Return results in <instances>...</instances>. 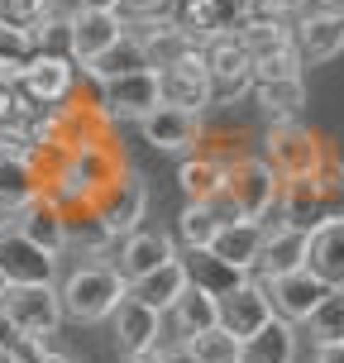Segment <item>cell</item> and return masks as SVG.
I'll use <instances>...</instances> for the list:
<instances>
[{
    "mask_svg": "<svg viewBox=\"0 0 344 363\" xmlns=\"http://www.w3.org/2000/svg\"><path fill=\"white\" fill-rule=\"evenodd\" d=\"M29 34V48L34 53H62L67 57V15H43L34 29H24Z\"/></svg>",
    "mask_w": 344,
    "mask_h": 363,
    "instance_id": "obj_39",
    "label": "cell"
},
{
    "mask_svg": "<svg viewBox=\"0 0 344 363\" xmlns=\"http://www.w3.org/2000/svg\"><path fill=\"white\" fill-rule=\"evenodd\" d=\"M5 287H10V282H5V272H0V296H5Z\"/></svg>",
    "mask_w": 344,
    "mask_h": 363,
    "instance_id": "obj_49",
    "label": "cell"
},
{
    "mask_svg": "<svg viewBox=\"0 0 344 363\" xmlns=\"http://www.w3.org/2000/svg\"><path fill=\"white\" fill-rule=\"evenodd\" d=\"M125 363H163V345H153V349H134V354H125Z\"/></svg>",
    "mask_w": 344,
    "mask_h": 363,
    "instance_id": "obj_45",
    "label": "cell"
},
{
    "mask_svg": "<svg viewBox=\"0 0 344 363\" xmlns=\"http://www.w3.org/2000/svg\"><path fill=\"white\" fill-rule=\"evenodd\" d=\"M182 268H187V282L192 287H201V291H211V296H225L230 287H239L249 272H239V268H230V263H220L211 249H182Z\"/></svg>",
    "mask_w": 344,
    "mask_h": 363,
    "instance_id": "obj_31",
    "label": "cell"
},
{
    "mask_svg": "<svg viewBox=\"0 0 344 363\" xmlns=\"http://www.w3.org/2000/svg\"><path fill=\"white\" fill-rule=\"evenodd\" d=\"M263 235H268V225H263V220H230V225H220V230H216L211 254H216L220 263L239 268V272H254L258 249H263Z\"/></svg>",
    "mask_w": 344,
    "mask_h": 363,
    "instance_id": "obj_22",
    "label": "cell"
},
{
    "mask_svg": "<svg viewBox=\"0 0 344 363\" xmlns=\"http://www.w3.org/2000/svg\"><path fill=\"white\" fill-rule=\"evenodd\" d=\"M306 268L326 287H344V220H321L306 230Z\"/></svg>",
    "mask_w": 344,
    "mask_h": 363,
    "instance_id": "obj_20",
    "label": "cell"
},
{
    "mask_svg": "<svg viewBox=\"0 0 344 363\" xmlns=\"http://www.w3.org/2000/svg\"><path fill=\"white\" fill-rule=\"evenodd\" d=\"M129 34L139 38V48L148 53V67H163V62H172L177 53L196 48V38L187 34V29H177L172 19H158V24H139V29H129Z\"/></svg>",
    "mask_w": 344,
    "mask_h": 363,
    "instance_id": "obj_33",
    "label": "cell"
},
{
    "mask_svg": "<svg viewBox=\"0 0 344 363\" xmlns=\"http://www.w3.org/2000/svg\"><path fill=\"white\" fill-rule=\"evenodd\" d=\"M272 320V301H268V282L258 277H244L239 287H230L225 296H216V325L230 330L239 345L258 335V330Z\"/></svg>",
    "mask_w": 344,
    "mask_h": 363,
    "instance_id": "obj_9",
    "label": "cell"
},
{
    "mask_svg": "<svg viewBox=\"0 0 344 363\" xmlns=\"http://www.w3.org/2000/svg\"><path fill=\"white\" fill-rule=\"evenodd\" d=\"M0 272L5 282H57V254L38 249L19 230H0Z\"/></svg>",
    "mask_w": 344,
    "mask_h": 363,
    "instance_id": "obj_16",
    "label": "cell"
},
{
    "mask_svg": "<svg viewBox=\"0 0 344 363\" xmlns=\"http://www.w3.org/2000/svg\"><path fill=\"white\" fill-rule=\"evenodd\" d=\"M167 258H177L172 235H163V230H134V235L115 239V258H110V268L120 272L125 282H139V277H148L153 268H163Z\"/></svg>",
    "mask_w": 344,
    "mask_h": 363,
    "instance_id": "obj_14",
    "label": "cell"
},
{
    "mask_svg": "<svg viewBox=\"0 0 344 363\" xmlns=\"http://www.w3.org/2000/svg\"><path fill=\"white\" fill-rule=\"evenodd\" d=\"M172 24L187 29V34L206 43L216 34H230L244 24V0H177L172 5Z\"/></svg>",
    "mask_w": 344,
    "mask_h": 363,
    "instance_id": "obj_17",
    "label": "cell"
},
{
    "mask_svg": "<svg viewBox=\"0 0 344 363\" xmlns=\"http://www.w3.org/2000/svg\"><path fill=\"white\" fill-rule=\"evenodd\" d=\"M15 230L29 244H38V249H48V254H67V235H62V211H57L48 196H38V201H29L24 211L15 216Z\"/></svg>",
    "mask_w": 344,
    "mask_h": 363,
    "instance_id": "obj_25",
    "label": "cell"
},
{
    "mask_svg": "<svg viewBox=\"0 0 344 363\" xmlns=\"http://www.w3.org/2000/svg\"><path fill=\"white\" fill-rule=\"evenodd\" d=\"M239 363H296V325L282 320V315H272L258 335L244 340Z\"/></svg>",
    "mask_w": 344,
    "mask_h": 363,
    "instance_id": "obj_28",
    "label": "cell"
},
{
    "mask_svg": "<svg viewBox=\"0 0 344 363\" xmlns=\"http://www.w3.org/2000/svg\"><path fill=\"white\" fill-rule=\"evenodd\" d=\"M43 15H53L48 0H0V24L10 29H34Z\"/></svg>",
    "mask_w": 344,
    "mask_h": 363,
    "instance_id": "obj_40",
    "label": "cell"
},
{
    "mask_svg": "<svg viewBox=\"0 0 344 363\" xmlns=\"http://www.w3.org/2000/svg\"><path fill=\"white\" fill-rule=\"evenodd\" d=\"M277 220L292 230H311L326 220V201H321V177H292L277 191Z\"/></svg>",
    "mask_w": 344,
    "mask_h": 363,
    "instance_id": "obj_23",
    "label": "cell"
},
{
    "mask_svg": "<svg viewBox=\"0 0 344 363\" xmlns=\"http://www.w3.org/2000/svg\"><path fill=\"white\" fill-rule=\"evenodd\" d=\"M15 91H24L34 106L53 110V106H62V101L77 96V62L62 57V53H29Z\"/></svg>",
    "mask_w": 344,
    "mask_h": 363,
    "instance_id": "obj_10",
    "label": "cell"
},
{
    "mask_svg": "<svg viewBox=\"0 0 344 363\" xmlns=\"http://www.w3.org/2000/svg\"><path fill=\"white\" fill-rule=\"evenodd\" d=\"M0 311L19 325V335H57L62 325V301L53 282H15L0 296Z\"/></svg>",
    "mask_w": 344,
    "mask_h": 363,
    "instance_id": "obj_7",
    "label": "cell"
},
{
    "mask_svg": "<svg viewBox=\"0 0 344 363\" xmlns=\"http://www.w3.org/2000/svg\"><path fill=\"white\" fill-rule=\"evenodd\" d=\"M38 363H77V359H72V354H62V349H48Z\"/></svg>",
    "mask_w": 344,
    "mask_h": 363,
    "instance_id": "obj_47",
    "label": "cell"
},
{
    "mask_svg": "<svg viewBox=\"0 0 344 363\" xmlns=\"http://www.w3.org/2000/svg\"><path fill=\"white\" fill-rule=\"evenodd\" d=\"M182 291H187V268H182V258H167L163 268H153L148 277L129 282V301H139V306L167 315V306L177 301Z\"/></svg>",
    "mask_w": 344,
    "mask_h": 363,
    "instance_id": "obj_26",
    "label": "cell"
},
{
    "mask_svg": "<svg viewBox=\"0 0 344 363\" xmlns=\"http://www.w3.org/2000/svg\"><path fill=\"white\" fill-rule=\"evenodd\" d=\"M330 291L335 287H326L311 268H296V272H282V277L268 282V301H272V315H282V320H292V325H306L311 311L321 306Z\"/></svg>",
    "mask_w": 344,
    "mask_h": 363,
    "instance_id": "obj_13",
    "label": "cell"
},
{
    "mask_svg": "<svg viewBox=\"0 0 344 363\" xmlns=\"http://www.w3.org/2000/svg\"><path fill=\"white\" fill-rule=\"evenodd\" d=\"M306 330H311L316 345H335V340H344V287H335L321 306L311 311Z\"/></svg>",
    "mask_w": 344,
    "mask_h": 363,
    "instance_id": "obj_37",
    "label": "cell"
},
{
    "mask_svg": "<svg viewBox=\"0 0 344 363\" xmlns=\"http://www.w3.org/2000/svg\"><path fill=\"white\" fill-rule=\"evenodd\" d=\"M296 15H340L344 19V0H306Z\"/></svg>",
    "mask_w": 344,
    "mask_h": 363,
    "instance_id": "obj_43",
    "label": "cell"
},
{
    "mask_svg": "<svg viewBox=\"0 0 344 363\" xmlns=\"http://www.w3.org/2000/svg\"><path fill=\"white\" fill-rule=\"evenodd\" d=\"M216 230H220V220L211 216V206H206V201H187V206H182V216H177L182 249H211Z\"/></svg>",
    "mask_w": 344,
    "mask_h": 363,
    "instance_id": "obj_35",
    "label": "cell"
},
{
    "mask_svg": "<svg viewBox=\"0 0 344 363\" xmlns=\"http://www.w3.org/2000/svg\"><path fill=\"white\" fill-rule=\"evenodd\" d=\"M292 43H296L301 67H321V62L344 53V19L340 15H301L292 24Z\"/></svg>",
    "mask_w": 344,
    "mask_h": 363,
    "instance_id": "obj_18",
    "label": "cell"
},
{
    "mask_svg": "<svg viewBox=\"0 0 344 363\" xmlns=\"http://www.w3.org/2000/svg\"><path fill=\"white\" fill-rule=\"evenodd\" d=\"M254 106L268 115V120H296L301 106H306V77H268V82H254L249 86Z\"/></svg>",
    "mask_w": 344,
    "mask_h": 363,
    "instance_id": "obj_27",
    "label": "cell"
},
{
    "mask_svg": "<svg viewBox=\"0 0 344 363\" xmlns=\"http://www.w3.org/2000/svg\"><path fill=\"white\" fill-rule=\"evenodd\" d=\"M53 287H57V301H62V320H77V325L110 320V311L129 296V282L110 263H77Z\"/></svg>",
    "mask_w": 344,
    "mask_h": 363,
    "instance_id": "obj_1",
    "label": "cell"
},
{
    "mask_svg": "<svg viewBox=\"0 0 344 363\" xmlns=\"http://www.w3.org/2000/svg\"><path fill=\"white\" fill-rule=\"evenodd\" d=\"M211 325H216V296L187 282V291L163 315V345H182V340H192V335H201V330H211Z\"/></svg>",
    "mask_w": 344,
    "mask_h": 363,
    "instance_id": "obj_19",
    "label": "cell"
},
{
    "mask_svg": "<svg viewBox=\"0 0 344 363\" xmlns=\"http://www.w3.org/2000/svg\"><path fill=\"white\" fill-rule=\"evenodd\" d=\"M163 363H196L187 354V345H163Z\"/></svg>",
    "mask_w": 344,
    "mask_h": 363,
    "instance_id": "obj_46",
    "label": "cell"
},
{
    "mask_svg": "<svg viewBox=\"0 0 344 363\" xmlns=\"http://www.w3.org/2000/svg\"><path fill=\"white\" fill-rule=\"evenodd\" d=\"M158 72V91H163V106H177V110H206L216 106V86H211V72H206V57H201V43L177 53L172 62L153 67Z\"/></svg>",
    "mask_w": 344,
    "mask_h": 363,
    "instance_id": "obj_5",
    "label": "cell"
},
{
    "mask_svg": "<svg viewBox=\"0 0 344 363\" xmlns=\"http://www.w3.org/2000/svg\"><path fill=\"white\" fill-rule=\"evenodd\" d=\"M225 172H230V158L216 153V148H201V153H192V158H182L177 186H182L187 201H211L220 186H225Z\"/></svg>",
    "mask_w": 344,
    "mask_h": 363,
    "instance_id": "obj_24",
    "label": "cell"
},
{
    "mask_svg": "<svg viewBox=\"0 0 344 363\" xmlns=\"http://www.w3.org/2000/svg\"><path fill=\"white\" fill-rule=\"evenodd\" d=\"M82 72H87L91 82L101 86V82H115V77H129V72H148V53L139 48V38L125 29V34H120V38H115V43L106 48V53L91 57Z\"/></svg>",
    "mask_w": 344,
    "mask_h": 363,
    "instance_id": "obj_29",
    "label": "cell"
},
{
    "mask_svg": "<svg viewBox=\"0 0 344 363\" xmlns=\"http://www.w3.org/2000/svg\"><path fill=\"white\" fill-rule=\"evenodd\" d=\"M125 34V24L115 10H96V5H77L67 15V57L77 67H87L96 53H106L115 38Z\"/></svg>",
    "mask_w": 344,
    "mask_h": 363,
    "instance_id": "obj_12",
    "label": "cell"
},
{
    "mask_svg": "<svg viewBox=\"0 0 344 363\" xmlns=\"http://www.w3.org/2000/svg\"><path fill=\"white\" fill-rule=\"evenodd\" d=\"M0 230H15V216L10 211H0Z\"/></svg>",
    "mask_w": 344,
    "mask_h": 363,
    "instance_id": "obj_48",
    "label": "cell"
},
{
    "mask_svg": "<svg viewBox=\"0 0 344 363\" xmlns=\"http://www.w3.org/2000/svg\"><path fill=\"white\" fill-rule=\"evenodd\" d=\"M235 38L244 43V53L254 57V62L296 48V43H292V19H244L235 29Z\"/></svg>",
    "mask_w": 344,
    "mask_h": 363,
    "instance_id": "obj_32",
    "label": "cell"
},
{
    "mask_svg": "<svg viewBox=\"0 0 344 363\" xmlns=\"http://www.w3.org/2000/svg\"><path fill=\"white\" fill-rule=\"evenodd\" d=\"M172 5H177V0H115L110 10L120 15V24H125V29H139V24L172 19Z\"/></svg>",
    "mask_w": 344,
    "mask_h": 363,
    "instance_id": "obj_38",
    "label": "cell"
},
{
    "mask_svg": "<svg viewBox=\"0 0 344 363\" xmlns=\"http://www.w3.org/2000/svg\"><path fill=\"white\" fill-rule=\"evenodd\" d=\"M201 57H206V72H211V86H216V101H239L254 86V57L244 53V43L230 34H216L201 43Z\"/></svg>",
    "mask_w": 344,
    "mask_h": 363,
    "instance_id": "obj_8",
    "label": "cell"
},
{
    "mask_svg": "<svg viewBox=\"0 0 344 363\" xmlns=\"http://www.w3.org/2000/svg\"><path fill=\"white\" fill-rule=\"evenodd\" d=\"M258 158H263L282 182H292V177H321L326 163H330V148H326V139H321L316 129H306L301 120H272L268 134H263V153H258Z\"/></svg>",
    "mask_w": 344,
    "mask_h": 363,
    "instance_id": "obj_2",
    "label": "cell"
},
{
    "mask_svg": "<svg viewBox=\"0 0 344 363\" xmlns=\"http://www.w3.org/2000/svg\"><path fill=\"white\" fill-rule=\"evenodd\" d=\"M158 106H163V91H158V72H153V67H148V72L115 77V82H101V91H96V110L106 115L110 125H120V120L139 125V120L153 115Z\"/></svg>",
    "mask_w": 344,
    "mask_h": 363,
    "instance_id": "obj_6",
    "label": "cell"
},
{
    "mask_svg": "<svg viewBox=\"0 0 344 363\" xmlns=\"http://www.w3.org/2000/svg\"><path fill=\"white\" fill-rule=\"evenodd\" d=\"M62 235H67V249H82V254H91V258H101V254L115 249L110 235L101 230V220L91 216V211H62Z\"/></svg>",
    "mask_w": 344,
    "mask_h": 363,
    "instance_id": "obj_34",
    "label": "cell"
},
{
    "mask_svg": "<svg viewBox=\"0 0 344 363\" xmlns=\"http://www.w3.org/2000/svg\"><path fill=\"white\" fill-rule=\"evenodd\" d=\"M311 363H344V340H335V345H316Z\"/></svg>",
    "mask_w": 344,
    "mask_h": 363,
    "instance_id": "obj_44",
    "label": "cell"
},
{
    "mask_svg": "<svg viewBox=\"0 0 344 363\" xmlns=\"http://www.w3.org/2000/svg\"><path fill=\"white\" fill-rule=\"evenodd\" d=\"M29 57L34 48H29V34L24 29H10V24H0V57Z\"/></svg>",
    "mask_w": 344,
    "mask_h": 363,
    "instance_id": "obj_41",
    "label": "cell"
},
{
    "mask_svg": "<svg viewBox=\"0 0 344 363\" xmlns=\"http://www.w3.org/2000/svg\"><path fill=\"white\" fill-rule=\"evenodd\" d=\"M38 196H43V172H38V163H19V158H5L0 153V211L19 216Z\"/></svg>",
    "mask_w": 344,
    "mask_h": 363,
    "instance_id": "obj_30",
    "label": "cell"
},
{
    "mask_svg": "<svg viewBox=\"0 0 344 363\" xmlns=\"http://www.w3.org/2000/svg\"><path fill=\"white\" fill-rule=\"evenodd\" d=\"M15 345H19V325L10 320V315H5V311H0V359H5V354H10Z\"/></svg>",
    "mask_w": 344,
    "mask_h": 363,
    "instance_id": "obj_42",
    "label": "cell"
},
{
    "mask_svg": "<svg viewBox=\"0 0 344 363\" xmlns=\"http://www.w3.org/2000/svg\"><path fill=\"white\" fill-rule=\"evenodd\" d=\"M277 191H282V177H277L258 153L235 158L230 172H225V196L235 201L239 220H268L272 206H277Z\"/></svg>",
    "mask_w": 344,
    "mask_h": 363,
    "instance_id": "obj_4",
    "label": "cell"
},
{
    "mask_svg": "<svg viewBox=\"0 0 344 363\" xmlns=\"http://www.w3.org/2000/svg\"><path fill=\"white\" fill-rule=\"evenodd\" d=\"M87 211L101 220V230H106L110 244H115V239H125V235H134V230H144V216H148V182L139 177L134 167H125L115 182H106V186L91 196Z\"/></svg>",
    "mask_w": 344,
    "mask_h": 363,
    "instance_id": "obj_3",
    "label": "cell"
},
{
    "mask_svg": "<svg viewBox=\"0 0 344 363\" xmlns=\"http://www.w3.org/2000/svg\"><path fill=\"white\" fill-rule=\"evenodd\" d=\"M182 345H187V354H192L196 363H239V349H244L230 330H220V325L201 330V335L182 340Z\"/></svg>",
    "mask_w": 344,
    "mask_h": 363,
    "instance_id": "obj_36",
    "label": "cell"
},
{
    "mask_svg": "<svg viewBox=\"0 0 344 363\" xmlns=\"http://www.w3.org/2000/svg\"><path fill=\"white\" fill-rule=\"evenodd\" d=\"M139 134H144V144L158 148V153H192V148H201L206 115H196V110H177V106H158L153 115L139 120Z\"/></svg>",
    "mask_w": 344,
    "mask_h": 363,
    "instance_id": "obj_11",
    "label": "cell"
},
{
    "mask_svg": "<svg viewBox=\"0 0 344 363\" xmlns=\"http://www.w3.org/2000/svg\"><path fill=\"white\" fill-rule=\"evenodd\" d=\"M263 225H268V235H263V249H258V263H254L249 277L272 282L282 272L306 268V230H292L282 220H263Z\"/></svg>",
    "mask_w": 344,
    "mask_h": 363,
    "instance_id": "obj_15",
    "label": "cell"
},
{
    "mask_svg": "<svg viewBox=\"0 0 344 363\" xmlns=\"http://www.w3.org/2000/svg\"><path fill=\"white\" fill-rule=\"evenodd\" d=\"M110 325H115V349H120V354L163 345V315L139 306V301H129V296L110 311Z\"/></svg>",
    "mask_w": 344,
    "mask_h": 363,
    "instance_id": "obj_21",
    "label": "cell"
}]
</instances>
